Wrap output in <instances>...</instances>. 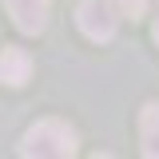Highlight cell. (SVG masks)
<instances>
[{"instance_id":"6","label":"cell","mask_w":159,"mask_h":159,"mask_svg":"<svg viewBox=\"0 0 159 159\" xmlns=\"http://www.w3.org/2000/svg\"><path fill=\"white\" fill-rule=\"evenodd\" d=\"M111 4H116V12L119 16H143V12H147V0H111Z\"/></svg>"},{"instance_id":"2","label":"cell","mask_w":159,"mask_h":159,"mask_svg":"<svg viewBox=\"0 0 159 159\" xmlns=\"http://www.w3.org/2000/svg\"><path fill=\"white\" fill-rule=\"evenodd\" d=\"M76 24L88 40L107 44L116 36V4H107V0H84L76 8Z\"/></svg>"},{"instance_id":"1","label":"cell","mask_w":159,"mask_h":159,"mask_svg":"<svg viewBox=\"0 0 159 159\" xmlns=\"http://www.w3.org/2000/svg\"><path fill=\"white\" fill-rule=\"evenodd\" d=\"M20 155H52V159L76 155V131L68 123H60V119H40L24 131Z\"/></svg>"},{"instance_id":"4","label":"cell","mask_w":159,"mask_h":159,"mask_svg":"<svg viewBox=\"0 0 159 159\" xmlns=\"http://www.w3.org/2000/svg\"><path fill=\"white\" fill-rule=\"evenodd\" d=\"M28 76H32V56L24 48H4L0 52V84L20 88V84H28Z\"/></svg>"},{"instance_id":"7","label":"cell","mask_w":159,"mask_h":159,"mask_svg":"<svg viewBox=\"0 0 159 159\" xmlns=\"http://www.w3.org/2000/svg\"><path fill=\"white\" fill-rule=\"evenodd\" d=\"M155 44H159V8H155Z\"/></svg>"},{"instance_id":"3","label":"cell","mask_w":159,"mask_h":159,"mask_svg":"<svg viewBox=\"0 0 159 159\" xmlns=\"http://www.w3.org/2000/svg\"><path fill=\"white\" fill-rule=\"evenodd\" d=\"M4 4H8V16L16 20V28H20V32H28V36L44 32L52 0H4Z\"/></svg>"},{"instance_id":"5","label":"cell","mask_w":159,"mask_h":159,"mask_svg":"<svg viewBox=\"0 0 159 159\" xmlns=\"http://www.w3.org/2000/svg\"><path fill=\"white\" fill-rule=\"evenodd\" d=\"M139 143H143V155L159 159V103L143 107V116H139Z\"/></svg>"}]
</instances>
